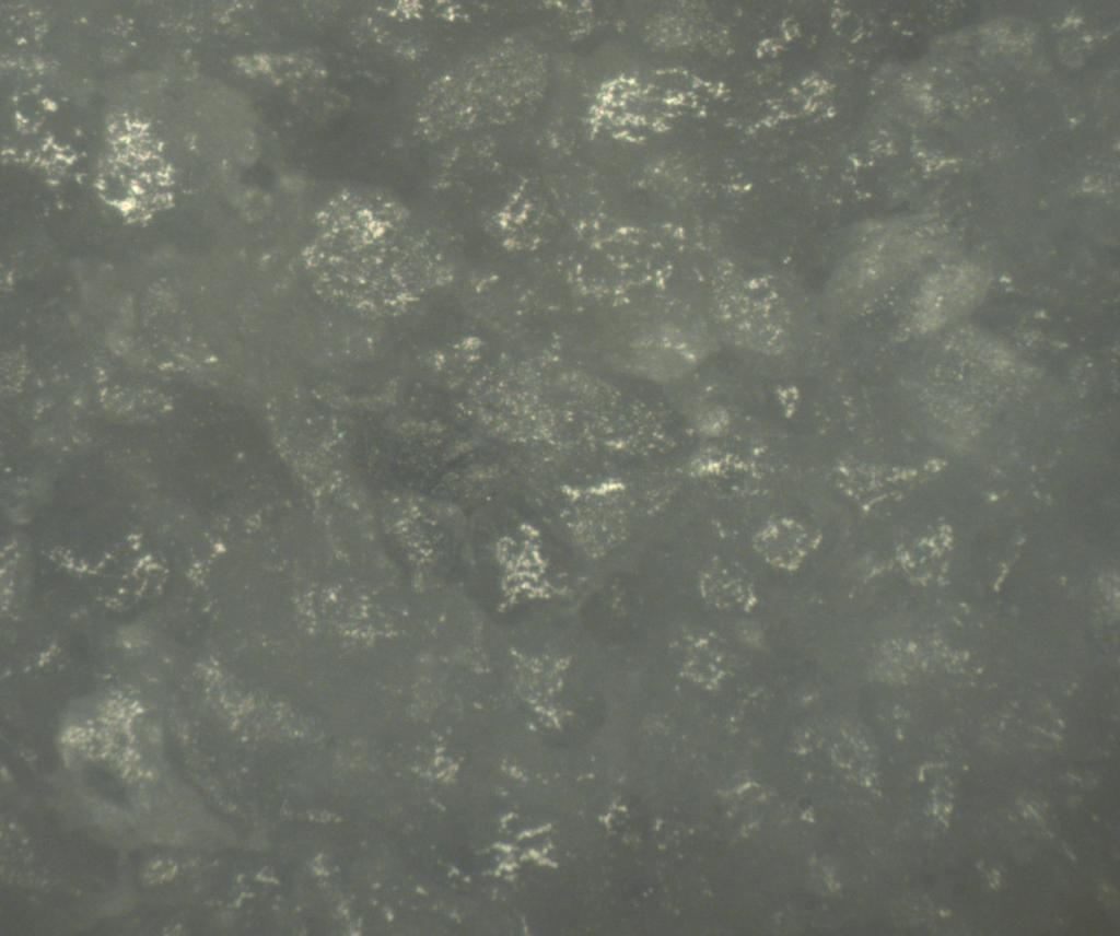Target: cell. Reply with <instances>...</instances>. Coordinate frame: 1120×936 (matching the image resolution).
I'll use <instances>...</instances> for the list:
<instances>
[{
  "mask_svg": "<svg viewBox=\"0 0 1120 936\" xmlns=\"http://www.w3.org/2000/svg\"><path fill=\"white\" fill-rule=\"evenodd\" d=\"M720 306L725 328L739 342L762 351L780 349L786 337V324L779 306L755 288L727 293Z\"/></svg>",
  "mask_w": 1120,
  "mask_h": 936,
  "instance_id": "obj_1",
  "label": "cell"
},
{
  "mask_svg": "<svg viewBox=\"0 0 1120 936\" xmlns=\"http://www.w3.org/2000/svg\"><path fill=\"white\" fill-rule=\"evenodd\" d=\"M982 288L978 271L954 268L940 273L924 290L920 316L926 326H935L970 305Z\"/></svg>",
  "mask_w": 1120,
  "mask_h": 936,
  "instance_id": "obj_2",
  "label": "cell"
},
{
  "mask_svg": "<svg viewBox=\"0 0 1120 936\" xmlns=\"http://www.w3.org/2000/svg\"><path fill=\"white\" fill-rule=\"evenodd\" d=\"M807 535L805 530L793 524H777L768 528L760 537V549L773 563L791 568L806 553Z\"/></svg>",
  "mask_w": 1120,
  "mask_h": 936,
  "instance_id": "obj_3",
  "label": "cell"
}]
</instances>
